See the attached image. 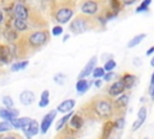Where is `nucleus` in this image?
I'll return each instance as SVG.
<instances>
[{
  "label": "nucleus",
  "mask_w": 154,
  "mask_h": 139,
  "mask_svg": "<svg viewBox=\"0 0 154 139\" xmlns=\"http://www.w3.org/2000/svg\"><path fill=\"white\" fill-rule=\"evenodd\" d=\"M48 104H49V98H41V99H40L38 105H40L41 108H45V107H47Z\"/></svg>",
  "instance_id": "nucleus-35"
},
{
  "label": "nucleus",
  "mask_w": 154,
  "mask_h": 139,
  "mask_svg": "<svg viewBox=\"0 0 154 139\" xmlns=\"http://www.w3.org/2000/svg\"><path fill=\"white\" fill-rule=\"evenodd\" d=\"M99 11L97 0H83L81 4V12L84 16H94Z\"/></svg>",
  "instance_id": "nucleus-5"
},
{
  "label": "nucleus",
  "mask_w": 154,
  "mask_h": 139,
  "mask_svg": "<svg viewBox=\"0 0 154 139\" xmlns=\"http://www.w3.org/2000/svg\"><path fill=\"white\" fill-rule=\"evenodd\" d=\"M2 103H4V105H5L7 109L14 107V103H13V99L11 98V96H4V97H2Z\"/></svg>",
  "instance_id": "nucleus-26"
},
{
  "label": "nucleus",
  "mask_w": 154,
  "mask_h": 139,
  "mask_svg": "<svg viewBox=\"0 0 154 139\" xmlns=\"http://www.w3.org/2000/svg\"><path fill=\"white\" fill-rule=\"evenodd\" d=\"M129 102V95H122L119 98H117L116 101V105L120 107V108H125L126 104Z\"/></svg>",
  "instance_id": "nucleus-22"
},
{
  "label": "nucleus",
  "mask_w": 154,
  "mask_h": 139,
  "mask_svg": "<svg viewBox=\"0 0 154 139\" xmlns=\"http://www.w3.org/2000/svg\"><path fill=\"white\" fill-rule=\"evenodd\" d=\"M89 85H90V83L87 79H78L76 83V90L79 93H84L89 89Z\"/></svg>",
  "instance_id": "nucleus-17"
},
{
  "label": "nucleus",
  "mask_w": 154,
  "mask_h": 139,
  "mask_svg": "<svg viewBox=\"0 0 154 139\" xmlns=\"http://www.w3.org/2000/svg\"><path fill=\"white\" fill-rule=\"evenodd\" d=\"M124 123H125V120H124V117H119L118 120H116V122H114V126H116L117 128L122 129V128L124 127Z\"/></svg>",
  "instance_id": "nucleus-32"
},
{
  "label": "nucleus",
  "mask_w": 154,
  "mask_h": 139,
  "mask_svg": "<svg viewBox=\"0 0 154 139\" xmlns=\"http://www.w3.org/2000/svg\"><path fill=\"white\" fill-rule=\"evenodd\" d=\"M150 65H152V66H154V59H152V60H150Z\"/></svg>",
  "instance_id": "nucleus-42"
},
{
  "label": "nucleus",
  "mask_w": 154,
  "mask_h": 139,
  "mask_svg": "<svg viewBox=\"0 0 154 139\" xmlns=\"http://www.w3.org/2000/svg\"><path fill=\"white\" fill-rule=\"evenodd\" d=\"M2 19H4V16H2V12H1V10H0V24L2 23Z\"/></svg>",
  "instance_id": "nucleus-41"
},
{
  "label": "nucleus",
  "mask_w": 154,
  "mask_h": 139,
  "mask_svg": "<svg viewBox=\"0 0 154 139\" xmlns=\"http://www.w3.org/2000/svg\"><path fill=\"white\" fill-rule=\"evenodd\" d=\"M35 98H36V97H35V93H34L31 90H24V91H22L20 95H19V101H20V103L24 104V105H30L31 103H34Z\"/></svg>",
  "instance_id": "nucleus-9"
},
{
  "label": "nucleus",
  "mask_w": 154,
  "mask_h": 139,
  "mask_svg": "<svg viewBox=\"0 0 154 139\" xmlns=\"http://www.w3.org/2000/svg\"><path fill=\"white\" fill-rule=\"evenodd\" d=\"M13 26L17 31H25L28 29V24L25 23V20L19 19V18H16L13 20Z\"/></svg>",
  "instance_id": "nucleus-20"
},
{
  "label": "nucleus",
  "mask_w": 154,
  "mask_h": 139,
  "mask_svg": "<svg viewBox=\"0 0 154 139\" xmlns=\"http://www.w3.org/2000/svg\"><path fill=\"white\" fill-rule=\"evenodd\" d=\"M91 74H93V77H94L95 79L102 78V75L105 74V71H103L102 67H94V70L91 71Z\"/></svg>",
  "instance_id": "nucleus-25"
},
{
  "label": "nucleus",
  "mask_w": 154,
  "mask_h": 139,
  "mask_svg": "<svg viewBox=\"0 0 154 139\" xmlns=\"http://www.w3.org/2000/svg\"><path fill=\"white\" fill-rule=\"evenodd\" d=\"M120 80L123 81L125 89H130V87L134 86V84H135V81H136V77L132 75V74H130V73H125Z\"/></svg>",
  "instance_id": "nucleus-16"
},
{
  "label": "nucleus",
  "mask_w": 154,
  "mask_h": 139,
  "mask_svg": "<svg viewBox=\"0 0 154 139\" xmlns=\"http://www.w3.org/2000/svg\"><path fill=\"white\" fill-rule=\"evenodd\" d=\"M148 92H149V95L153 97V95H154V73H153L152 77H150V84H149V90H148Z\"/></svg>",
  "instance_id": "nucleus-31"
},
{
  "label": "nucleus",
  "mask_w": 154,
  "mask_h": 139,
  "mask_svg": "<svg viewBox=\"0 0 154 139\" xmlns=\"http://www.w3.org/2000/svg\"><path fill=\"white\" fill-rule=\"evenodd\" d=\"M29 65V61H18V62H14L12 66H11V71L12 72H17V71H22L24 70L26 66Z\"/></svg>",
  "instance_id": "nucleus-21"
},
{
  "label": "nucleus",
  "mask_w": 154,
  "mask_h": 139,
  "mask_svg": "<svg viewBox=\"0 0 154 139\" xmlns=\"http://www.w3.org/2000/svg\"><path fill=\"white\" fill-rule=\"evenodd\" d=\"M55 19L60 24H66L73 16V10L69 6H61L55 11Z\"/></svg>",
  "instance_id": "nucleus-4"
},
{
  "label": "nucleus",
  "mask_w": 154,
  "mask_h": 139,
  "mask_svg": "<svg viewBox=\"0 0 154 139\" xmlns=\"http://www.w3.org/2000/svg\"><path fill=\"white\" fill-rule=\"evenodd\" d=\"M70 119H71V120H70V126H71L72 128H75V129H79V128L83 126V123H84L82 116H79V115H77V114H72V116H71Z\"/></svg>",
  "instance_id": "nucleus-15"
},
{
  "label": "nucleus",
  "mask_w": 154,
  "mask_h": 139,
  "mask_svg": "<svg viewBox=\"0 0 154 139\" xmlns=\"http://www.w3.org/2000/svg\"><path fill=\"white\" fill-rule=\"evenodd\" d=\"M113 77H114V73H113L112 71H111V72H105V74L102 75V78H103L105 81H109Z\"/></svg>",
  "instance_id": "nucleus-33"
},
{
  "label": "nucleus",
  "mask_w": 154,
  "mask_h": 139,
  "mask_svg": "<svg viewBox=\"0 0 154 139\" xmlns=\"http://www.w3.org/2000/svg\"><path fill=\"white\" fill-rule=\"evenodd\" d=\"M144 139H148V138H144Z\"/></svg>",
  "instance_id": "nucleus-44"
},
{
  "label": "nucleus",
  "mask_w": 154,
  "mask_h": 139,
  "mask_svg": "<svg viewBox=\"0 0 154 139\" xmlns=\"http://www.w3.org/2000/svg\"><path fill=\"white\" fill-rule=\"evenodd\" d=\"M108 139H112V138H108Z\"/></svg>",
  "instance_id": "nucleus-43"
},
{
  "label": "nucleus",
  "mask_w": 154,
  "mask_h": 139,
  "mask_svg": "<svg viewBox=\"0 0 154 139\" xmlns=\"http://www.w3.org/2000/svg\"><path fill=\"white\" fill-rule=\"evenodd\" d=\"M154 53V47H150L148 50H147V55H152Z\"/></svg>",
  "instance_id": "nucleus-39"
},
{
  "label": "nucleus",
  "mask_w": 154,
  "mask_h": 139,
  "mask_svg": "<svg viewBox=\"0 0 154 139\" xmlns=\"http://www.w3.org/2000/svg\"><path fill=\"white\" fill-rule=\"evenodd\" d=\"M93 110L100 117H109L114 108L109 99H97L93 103Z\"/></svg>",
  "instance_id": "nucleus-1"
},
{
  "label": "nucleus",
  "mask_w": 154,
  "mask_h": 139,
  "mask_svg": "<svg viewBox=\"0 0 154 139\" xmlns=\"http://www.w3.org/2000/svg\"><path fill=\"white\" fill-rule=\"evenodd\" d=\"M0 139H18V138H17V135H7V137L0 138Z\"/></svg>",
  "instance_id": "nucleus-38"
},
{
  "label": "nucleus",
  "mask_w": 154,
  "mask_h": 139,
  "mask_svg": "<svg viewBox=\"0 0 154 139\" xmlns=\"http://www.w3.org/2000/svg\"><path fill=\"white\" fill-rule=\"evenodd\" d=\"M96 56H91L90 58V60L87 62V65L83 67V70L81 71V73H79V75H78V79H84V78H87L88 75H90L91 74V71L94 70V67H95V65H96Z\"/></svg>",
  "instance_id": "nucleus-7"
},
{
  "label": "nucleus",
  "mask_w": 154,
  "mask_h": 139,
  "mask_svg": "<svg viewBox=\"0 0 154 139\" xmlns=\"http://www.w3.org/2000/svg\"><path fill=\"white\" fill-rule=\"evenodd\" d=\"M137 117L141 120V121H146V117H147V108L146 107H141L138 109V113H137Z\"/></svg>",
  "instance_id": "nucleus-28"
},
{
  "label": "nucleus",
  "mask_w": 154,
  "mask_h": 139,
  "mask_svg": "<svg viewBox=\"0 0 154 139\" xmlns=\"http://www.w3.org/2000/svg\"><path fill=\"white\" fill-rule=\"evenodd\" d=\"M150 2H152V0H143V1L141 2V5L136 8V12H137V13H141V12L148 11V7H149Z\"/></svg>",
  "instance_id": "nucleus-24"
},
{
  "label": "nucleus",
  "mask_w": 154,
  "mask_h": 139,
  "mask_svg": "<svg viewBox=\"0 0 154 139\" xmlns=\"http://www.w3.org/2000/svg\"><path fill=\"white\" fill-rule=\"evenodd\" d=\"M38 131H40V126H38V123H37V121L30 120L29 125H28L26 128L24 129V133H25V135H26L28 138H30V137H32V135H36V134L38 133Z\"/></svg>",
  "instance_id": "nucleus-14"
},
{
  "label": "nucleus",
  "mask_w": 154,
  "mask_h": 139,
  "mask_svg": "<svg viewBox=\"0 0 154 139\" xmlns=\"http://www.w3.org/2000/svg\"><path fill=\"white\" fill-rule=\"evenodd\" d=\"M90 26V20L88 19V16L84 14H79L77 16L70 24V30L75 34V35H79L85 32L87 30H89Z\"/></svg>",
  "instance_id": "nucleus-2"
},
{
  "label": "nucleus",
  "mask_w": 154,
  "mask_h": 139,
  "mask_svg": "<svg viewBox=\"0 0 154 139\" xmlns=\"http://www.w3.org/2000/svg\"><path fill=\"white\" fill-rule=\"evenodd\" d=\"M30 117H14L13 120H11L10 121V123H11V126L12 127H14V128H20V129H25L26 128V126L29 125V122H30Z\"/></svg>",
  "instance_id": "nucleus-12"
},
{
  "label": "nucleus",
  "mask_w": 154,
  "mask_h": 139,
  "mask_svg": "<svg viewBox=\"0 0 154 139\" xmlns=\"http://www.w3.org/2000/svg\"><path fill=\"white\" fill-rule=\"evenodd\" d=\"M53 79H54V83H57V84H59V85H63V84L65 83L66 77H65V74H63V73H57V74L53 77Z\"/></svg>",
  "instance_id": "nucleus-27"
},
{
  "label": "nucleus",
  "mask_w": 154,
  "mask_h": 139,
  "mask_svg": "<svg viewBox=\"0 0 154 139\" xmlns=\"http://www.w3.org/2000/svg\"><path fill=\"white\" fill-rule=\"evenodd\" d=\"M144 38H146V34H140V35L135 36L134 38H131V40L128 42V47H129V48H134V47L138 46V44L142 42V40H144Z\"/></svg>",
  "instance_id": "nucleus-19"
},
{
  "label": "nucleus",
  "mask_w": 154,
  "mask_h": 139,
  "mask_svg": "<svg viewBox=\"0 0 154 139\" xmlns=\"http://www.w3.org/2000/svg\"><path fill=\"white\" fill-rule=\"evenodd\" d=\"M143 125V121H141L140 119H137L134 123H132V131H136V129H138L141 126Z\"/></svg>",
  "instance_id": "nucleus-34"
},
{
  "label": "nucleus",
  "mask_w": 154,
  "mask_h": 139,
  "mask_svg": "<svg viewBox=\"0 0 154 139\" xmlns=\"http://www.w3.org/2000/svg\"><path fill=\"white\" fill-rule=\"evenodd\" d=\"M116 66H117V64H116V61L114 60H108V61H106L105 62V65H103V71L105 72H111V71H113L114 68H116Z\"/></svg>",
  "instance_id": "nucleus-23"
},
{
  "label": "nucleus",
  "mask_w": 154,
  "mask_h": 139,
  "mask_svg": "<svg viewBox=\"0 0 154 139\" xmlns=\"http://www.w3.org/2000/svg\"><path fill=\"white\" fill-rule=\"evenodd\" d=\"M69 37H70V35H65L64 38H63V42H66V41L69 40Z\"/></svg>",
  "instance_id": "nucleus-40"
},
{
  "label": "nucleus",
  "mask_w": 154,
  "mask_h": 139,
  "mask_svg": "<svg viewBox=\"0 0 154 139\" xmlns=\"http://www.w3.org/2000/svg\"><path fill=\"white\" fill-rule=\"evenodd\" d=\"M49 40V36L47 34V31L45 30H38V31H35L32 32L30 36H29V44L34 48H37V47H41L43 44L47 43V41Z\"/></svg>",
  "instance_id": "nucleus-3"
},
{
  "label": "nucleus",
  "mask_w": 154,
  "mask_h": 139,
  "mask_svg": "<svg viewBox=\"0 0 154 139\" xmlns=\"http://www.w3.org/2000/svg\"><path fill=\"white\" fill-rule=\"evenodd\" d=\"M18 115H19V111L17 109H14V108H10V109L0 108V117L4 119V121H8L10 122L11 120L17 117Z\"/></svg>",
  "instance_id": "nucleus-8"
},
{
  "label": "nucleus",
  "mask_w": 154,
  "mask_h": 139,
  "mask_svg": "<svg viewBox=\"0 0 154 139\" xmlns=\"http://www.w3.org/2000/svg\"><path fill=\"white\" fill-rule=\"evenodd\" d=\"M63 34V28L60 25H55L53 29H52V35L53 36H59Z\"/></svg>",
  "instance_id": "nucleus-30"
},
{
  "label": "nucleus",
  "mask_w": 154,
  "mask_h": 139,
  "mask_svg": "<svg viewBox=\"0 0 154 139\" xmlns=\"http://www.w3.org/2000/svg\"><path fill=\"white\" fill-rule=\"evenodd\" d=\"M72 111H69V113H66L63 117H60L59 120H58V122H57V126H55V128H57V131H60L63 127H65V125L67 123V121L70 120V117L72 116Z\"/></svg>",
  "instance_id": "nucleus-18"
},
{
  "label": "nucleus",
  "mask_w": 154,
  "mask_h": 139,
  "mask_svg": "<svg viewBox=\"0 0 154 139\" xmlns=\"http://www.w3.org/2000/svg\"><path fill=\"white\" fill-rule=\"evenodd\" d=\"M13 12H14L16 18H19V19H23V20H25V19L29 17L28 8H26V7H25L23 4H20V2H18V4L14 6Z\"/></svg>",
  "instance_id": "nucleus-13"
},
{
  "label": "nucleus",
  "mask_w": 154,
  "mask_h": 139,
  "mask_svg": "<svg viewBox=\"0 0 154 139\" xmlns=\"http://www.w3.org/2000/svg\"><path fill=\"white\" fill-rule=\"evenodd\" d=\"M11 128H12V126H11V123H10L8 121H1V122H0V133L7 132V131H10Z\"/></svg>",
  "instance_id": "nucleus-29"
},
{
  "label": "nucleus",
  "mask_w": 154,
  "mask_h": 139,
  "mask_svg": "<svg viewBox=\"0 0 154 139\" xmlns=\"http://www.w3.org/2000/svg\"><path fill=\"white\" fill-rule=\"evenodd\" d=\"M101 84H102V81H101L100 79H96V80H95V83H94V85H95L96 87H100V86H101Z\"/></svg>",
  "instance_id": "nucleus-37"
},
{
  "label": "nucleus",
  "mask_w": 154,
  "mask_h": 139,
  "mask_svg": "<svg viewBox=\"0 0 154 139\" xmlns=\"http://www.w3.org/2000/svg\"><path fill=\"white\" fill-rule=\"evenodd\" d=\"M55 115H57V111L55 110H52V111H49L48 114H46L45 116H43V119H42V121H41V125H40V131H41V133H47V131H48V128L51 127V125H52V122H53V120H54V117H55Z\"/></svg>",
  "instance_id": "nucleus-6"
},
{
  "label": "nucleus",
  "mask_w": 154,
  "mask_h": 139,
  "mask_svg": "<svg viewBox=\"0 0 154 139\" xmlns=\"http://www.w3.org/2000/svg\"><path fill=\"white\" fill-rule=\"evenodd\" d=\"M137 0H122V2L124 4V5H132V4H135Z\"/></svg>",
  "instance_id": "nucleus-36"
},
{
  "label": "nucleus",
  "mask_w": 154,
  "mask_h": 139,
  "mask_svg": "<svg viewBox=\"0 0 154 139\" xmlns=\"http://www.w3.org/2000/svg\"><path fill=\"white\" fill-rule=\"evenodd\" d=\"M124 90H125V86H124L123 81H122V80H117L116 83H113V84L109 86V89H108V95L112 96V97H117L118 95L123 93Z\"/></svg>",
  "instance_id": "nucleus-10"
},
{
  "label": "nucleus",
  "mask_w": 154,
  "mask_h": 139,
  "mask_svg": "<svg viewBox=\"0 0 154 139\" xmlns=\"http://www.w3.org/2000/svg\"><path fill=\"white\" fill-rule=\"evenodd\" d=\"M75 104H76V101L75 99H65L63 101L58 107H57V110L55 111H59V113H69V111H72V109L75 108Z\"/></svg>",
  "instance_id": "nucleus-11"
}]
</instances>
